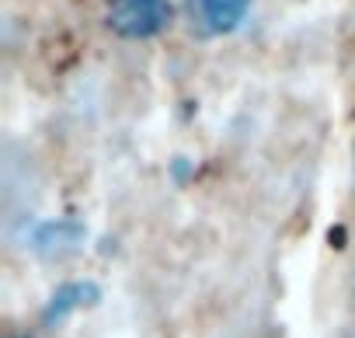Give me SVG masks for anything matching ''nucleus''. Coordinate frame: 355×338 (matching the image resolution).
I'll return each instance as SVG.
<instances>
[{"instance_id": "f257e3e1", "label": "nucleus", "mask_w": 355, "mask_h": 338, "mask_svg": "<svg viewBox=\"0 0 355 338\" xmlns=\"http://www.w3.org/2000/svg\"><path fill=\"white\" fill-rule=\"evenodd\" d=\"M112 28L125 39H150L171 22L167 0H112Z\"/></svg>"}, {"instance_id": "f03ea898", "label": "nucleus", "mask_w": 355, "mask_h": 338, "mask_svg": "<svg viewBox=\"0 0 355 338\" xmlns=\"http://www.w3.org/2000/svg\"><path fill=\"white\" fill-rule=\"evenodd\" d=\"M189 8L209 35H227L248 18L251 0H189Z\"/></svg>"}, {"instance_id": "7ed1b4c3", "label": "nucleus", "mask_w": 355, "mask_h": 338, "mask_svg": "<svg viewBox=\"0 0 355 338\" xmlns=\"http://www.w3.org/2000/svg\"><path fill=\"white\" fill-rule=\"evenodd\" d=\"M94 300H98V286H94V282H67V286H60L56 296L49 300V307H46V324H56V321H63L70 310H77V307H84V303H94Z\"/></svg>"}, {"instance_id": "20e7f679", "label": "nucleus", "mask_w": 355, "mask_h": 338, "mask_svg": "<svg viewBox=\"0 0 355 338\" xmlns=\"http://www.w3.org/2000/svg\"><path fill=\"white\" fill-rule=\"evenodd\" d=\"M77 241H80V227H77V223H46V227H39L35 237H32L35 251H42V255L67 251V248H73Z\"/></svg>"}]
</instances>
